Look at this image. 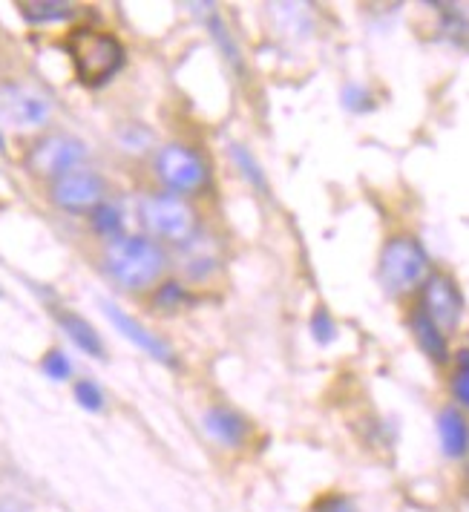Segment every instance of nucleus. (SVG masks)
<instances>
[{"label":"nucleus","mask_w":469,"mask_h":512,"mask_svg":"<svg viewBox=\"0 0 469 512\" xmlns=\"http://www.w3.org/2000/svg\"><path fill=\"white\" fill-rule=\"evenodd\" d=\"M64 47L70 52L72 70L78 75V81L87 87H104L124 67V44L113 32L81 26V29H72Z\"/></svg>","instance_id":"obj_1"},{"label":"nucleus","mask_w":469,"mask_h":512,"mask_svg":"<svg viewBox=\"0 0 469 512\" xmlns=\"http://www.w3.org/2000/svg\"><path fill=\"white\" fill-rule=\"evenodd\" d=\"M167 256L147 236H118L104 248V271L127 291H141L162 277Z\"/></svg>","instance_id":"obj_2"},{"label":"nucleus","mask_w":469,"mask_h":512,"mask_svg":"<svg viewBox=\"0 0 469 512\" xmlns=\"http://www.w3.org/2000/svg\"><path fill=\"white\" fill-rule=\"evenodd\" d=\"M429 277V254L415 236H395L383 245L377 280L389 297H400Z\"/></svg>","instance_id":"obj_3"},{"label":"nucleus","mask_w":469,"mask_h":512,"mask_svg":"<svg viewBox=\"0 0 469 512\" xmlns=\"http://www.w3.org/2000/svg\"><path fill=\"white\" fill-rule=\"evenodd\" d=\"M141 222L147 225V231L162 236L167 242L176 245H190L196 239V210L190 208V202H185L176 193H153L141 202Z\"/></svg>","instance_id":"obj_4"},{"label":"nucleus","mask_w":469,"mask_h":512,"mask_svg":"<svg viewBox=\"0 0 469 512\" xmlns=\"http://www.w3.org/2000/svg\"><path fill=\"white\" fill-rule=\"evenodd\" d=\"M156 173L176 196L179 193H196L211 182L208 162L185 144H165L156 156Z\"/></svg>","instance_id":"obj_5"},{"label":"nucleus","mask_w":469,"mask_h":512,"mask_svg":"<svg viewBox=\"0 0 469 512\" xmlns=\"http://www.w3.org/2000/svg\"><path fill=\"white\" fill-rule=\"evenodd\" d=\"M84 156H87V144L81 139H75L70 133H49L29 150L26 167L35 176L55 182L84 162Z\"/></svg>","instance_id":"obj_6"},{"label":"nucleus","mask_w":469,"mask_h":512,"mask_svg":"<svg viewBox=\"0 0 469 512\" xmlns=\"http://www.w3.org/2000/svg\"><path fill=\"white\" fill-rule=\"evenodd\" d=\"M104 193H107L104 179L84 167H75L52 182V202L70 213H93L104 202Z\"/></svg>","instance_id":"obj_7"},{"label":"nucleus","mask_w":469,"mask_h":512,"mask_svg":"<svg viewBox=\"0 0 469 512\" xmlns=\"http://www.w3.org/2000/svg\"><path fill=\"white\" fill-rule=\"evenodd\" d=\"M423 314L441 328L444 334L458 331L464 317V297L458 291V282L446 274H429L423 282Z\"/></svg>","instance_id":"obj_8"},{"label":"nucleus","mask_w":469,"mask_h":512,"mask_svg":"<svg viewBox=\"0 0 469 512\" xmlns=\"http://www.w3.org/2000/svg\"><path fill=\"white\" fill-rule=\"evenodd\" d=\"M49 118V101L24 84H0V121L18 130L41 127Z\"/></svg>","instance_id":"obj_9"},{"label":"nucleus","mask_w":469,"mask_h":512,"mask_svg":"<svg viewBox=\"0 0 469 512\" xmlns=\"http://www.w3.org/2000/svg\"><path fill=\"white\" fill-rule=\"evenodd\" d=\"M104 308V314H107V320L116 326V331H121V337L124 340H130V343H136L144 354H150L153 360H159V363H165V366H176V354L173 349L167 346L165 340L156 334V331H150V328H144L136 320V317H130L127 311H121L116 303H101Z\"/></svg>","instance_id":"obj_10"},{"label":"nucleus","mask_w":469,"mask_h":512,"mask_svg":"<svg viewBox=\"0 0 469 512\" xmlns=\"http://www.w3.org/2000/svg\"><path fill=\"white\" fill-rule=\"evenodd\" d=\"M202 426H205V432L211 435L213 441L219 443V446H228V449H239L242 443L248 441V435H251L248 420L242 418L239 412H234V409H228V406H211L202 415Z\"/></svg>","instance_id":"obj_11"},{"label":"nucleus","mask_w":469,"mask_h":512,"mask_svg":"<svg viewBox=\"0 0 469 512\" xmlns=\"http://www.w3.org/2000/svg\"><path fill=\"white\" fill-rule=\"evenodd\" d=\"M409 328H412L415 343L421 346L423 354H426L432 363L444 366L446 360H449V343H446L444 331L435 326V323L423 314L421 308H418V311H412V317H409Z\"/></svg>","instance_id":"obj_12"},{"label":"nucleus","mask_w":469,"mask_h":512,"mask_svg":"<svg viewBox=\"0 0 469 512\" xmlns=\"http://www.w3.org/2000/svg\"><path fill=\"white\" fill-rule=\"evenodd\" d=\"M438 438H441V446H444V455L446 458H452V461H458V458H464L467 455V420L461 415V409H455V406H446L441 409V415H438Z\"/></svg>","instance_id":"obj_13"},{"label":"nucleus","mask_w":469,"mask_h":512,"mask_svg":"<svg viewBox=\"0 0 469 512\" xmlns=\"http://www.w3.org/2000/svg\"><path fill=\"white\" fill-rule=\"evenodd\" d=\"M58 323L64 328V334H67L72 343L84 351V354H90L95 360H104V357H107V354H104V340H101V334H98L93 323H87L81 314L61 311V314H58Z\"/></svg>","instance_id":"obj_14"},{"label":"nucleus","mask_w":469,"mask_h":512,"mask_svg":"<svg viewBox=\"0 0 469 512\" xmlns=\"http://www.w3.org/2000/svg\"><path fill=\"white\" fill-rule=\"evenodd\" d=\"M21 15L32 24H58V21H70L75 9L72 3H61V0H35V3H21Z\"/></svg>","instance_id":"obj_15"},{"label":"nucleus","mask_w":469,"mask_h":512,"mask_svg":"<svg viewBox=\"0 0 469 512\" xmlns=\"http://www.w3.org/2000/svg\"><path fill=\"white\" fill-rule=\"evenodd\" d=\"M93 219V228L98 236H107V239H118L121 236V228H124V213L110 205V202H101L98 208L90 213Z\"/></svg>","instance_id":"obj_16"},{"label":"nucleus","mask_w":469,"mask_h":512,"mask_svg":"<svg viewBox=\"0 0 469 512\" xmlns=\"http://www.w3.org/2000/svg\"><path fill=\"white\" fill-rule=\"evenodd\" d=\"M72 395H75V403L81 406V409H87V412H101L104 409V392H101V386L90 380V377H84V380H78L75 383V389H72Z\"/></svg>","instance_id":"obj_17"},{"label":"nucleus","mask_w":469,"mask_h":512,"mask_svg":"<svg viewBox=\"0 0 469 512\" xmlns=\"http://www.w3.org/2000/svg\"><path fill=\"white\" fill-rule=\"evenodd\" d=\"M231 156H234V162L239 164V170H242V176L251 182V185H257L262 193L268 190V182H265V173H262V167L257 164V159L245 150V147H239V144H234L231 147Z\"/></svg>","instance_id":"obj_18"},{"label":"nucleus","mask_w":469,"mask_h":512,"mask_svg":"<svg viewBox=\"0 0 469 512\" xmlns=\"http://www.w3.org/2000/svg\"><path fill=\"white\" fill-rule=\"evenodd\" d=\"M41 372L47 374L49 380H55V383L70 380V374H72L70 357H67L61 349L47 351V354H44V360H41Z\"/></svg>","instance_id":"obj_19"},{"label":"nucleus","mask_w":469,"mask_h":512,"mask_svg":"<svg viewBox=\"0 0 469 512\" xmlns=\"http://www.w3.org/2000/svg\"><path fill=\"white\" fill-rule=\"evenodd\" d=\"M311 334H314V340L320 346H329V343H334V337H337V323H334V317H331L323 305L311 314Z\"/></svg>","instance_id":"obj_20"},{"label":"nucleus","mask_w":469,"mask_h":512,"mask_svg":"<svg viewBox=\"0 0 469 512\" xmlns=\"http://www.w3.org/2000/svg\"><path fill=\"white\" fill-rule=\"evenodd\" d=\"M467 349L458 351V372L452 374V395L458 400V406H467L469 403V372H467Z\"/></svg>","instance_id":"obj_21"},{"label":"nucleus","mask_w":469,"mask_h":512,"mask_svg":"<svg viewBox=\"0 0 469 512\" xmlns=\"http://www.w3.org/2000/svg\"><path fill=\"white\" fill-rule=\"evenodd\" d=\"M208 29H211V35L219 41V47L225 49V55L231 58V64L234 67H239V49H236V44L231 41V35H228V26L222 24V18L213 12L211 18H208Z\"/></svg>","instance_id":"obj_22"},{"label":"nucleus","mask_w":469,"mask_h":512,"mask_svg":"<svg viewBox=\"0 0 469 512\" xmlns=\"http://www.w3.org/2000/svg\"><path fill=\"white\" fill-rule=\"evenodd\" d=\"M343 104H346L349 110H354V113H363V110H372V107H375L369 90H363L360 84H346V87H343Z\"/></svg>","instance_id":"obj_23"},{"label":"nucleus","mask_w":469,"mask_h":512,"mask_svg":"<svg viewBox=\"0 0 469 512\" xmlns=\"http://www.w3.org/2000/svg\"><path fill=\"white\" fill-rule=\"evenodd\" d=\"M156 303L162 308H179L182 303H188V291L179 282H165L156 294Z\"/></svg>","instance_id":"obj_24"},{"label":"nucleus","mask_w":469,"mask_h":512,"mask_svg":"<svg viewBox=\"0 0 469 512\" xmlns=\"http://www.w3.org/2000/svg\"><path fill=\"white\" fill-rule=\"evenodd\" d=\"M314 512H357V510H354V504L346 498V495L331 492V495H323V498L314 504Z\"/></svg>","instance_id":"obj_25"},{"label":"nucleus","mask_w":469,"mask_h":512,"mask_svg":"<svg viewBox=\"0 0 469 512\" xmlns=\"http://www.w3.org/2000/svg\"><path fill=\"white\" fill-rule=\"evenodd\" d=\"M6 150V141H3V133H0V153Z\"/></svg>","instance_id":"obj_26"},{"label":"nucleus","mask_w":469,"mask_h":512,"mask_svg":"<svg viewBox=\"0 0 469 512\" xmlns=\"http://www.w3.org/2000/svg\"><path fill=\"white\" fill-rule=\"evenodd\" d=\"M0 512H21V510H12V507H0Z\"/></svg>","instance_id":"obj_27"},{"label":"nucleus","mask_w":469,"mask_h":512,"mask_svg":"<svg viewBox=\"0 0 469 512\" xmlns=\"http://www.w3.org/2000/svg\"><path fill=\"white\" fill-rule=\"evenodd\" d=\"M0 297H3V291H0Z\"/></svg>","instance_id":"obj_28"}]
</instances>
